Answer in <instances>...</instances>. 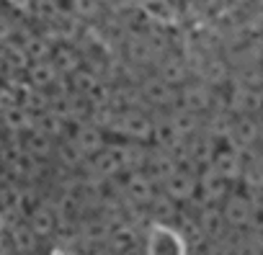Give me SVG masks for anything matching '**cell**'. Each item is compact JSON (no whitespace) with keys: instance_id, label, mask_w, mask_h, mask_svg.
I'll return each mask as SVG.
<instances>
[{"instance_id":"cell-1","label":"cell","mask_w":263,"mask_h":255,"mask_svg":"<svg viewBox=\"0 0 263 255\" xmlns=\"http://www.w3.org/2000/svg\"><path fill=\"white\" fill-rule=\"evenodd\" d=\"M163 193H168L173 201H189L196 196V178L178 165V170L163 181Z\"/></svg>"}]
</instances>
